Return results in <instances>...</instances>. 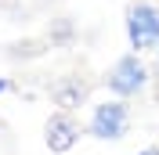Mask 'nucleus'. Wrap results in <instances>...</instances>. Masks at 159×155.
<instances>
[{"instance_id":"9d476101","label":"nucleus","mask_w":159,"mask_h":155,"mask_svg":"<svg viewBox=\"0 0 159 155\" xmlns=\"http://www.w3.org/2000/svg\"><path fill=\"white\" fill-rule=\"evenodd\" d=\"M156 69H159V51H156Z\"/></svg>"},{"instance_id":"423d86ee","label":"nucleus","mask_w":159,"mask_h":155,"mask_svg":"<svg viewBox=\"0 0 159 155\" xmlns=\"http://www.w3.org/2000/svg\"><path fill=\"white\" fill-rule=\"evenodd\" d=\"M72 40H76V22L69 18V15H54L47 25V43H54V47H69Z\"/></svg>"},{"instance_id":"39448f33","label":"nucleus","mask_w":159,"mask_h":155,"mask_svg":"<svg viewBox=\"0 0 159 155\" xmlns=\"http://www.w3.org/2000/svg\"><path fill=\"white\" fill-rule=\"evenodd\" d=\"M90 87H87V79H80V76H61L51 83V101L58 108H65V112H76L83 101H87Z\"/></svg>"},{"instance_id":"1a4fd4ad","label":"nucleus","mask_w":159,"mask_h":155,"mask_svg":"<svg viewBox=\"0 0 159 155\" xmlns=\"http://www.w3.org/2000/svg\"><path fill=\"white\" fill-rule=\"evenodd\" d=\"M138 155H159V148H145V152H138Z\"/></svg>"},{"instance_id":"f03ea898","label":"nucleus","mask_w":159,"mask_h":155,"mask_svg":"<svg viewBox=\"0 0 159 155\" xmlns=\"http://www.w3.org/2000/svg\"><path fill=\"white\" fill-rule=\"evenodd\" d=\"M127 40L138 51H159V4L134 0L127 7Z\"/></svg>"},{"instance_id":"6e6552de","label":"nucleus","mask_w":159,"mask_h":155,"mask_svg":"<svg viewBox=\"0 0 159 155\" xmlns=\"http://www.w3.org/2000/svg\"><path fill=\"white\" fill-rule=\"evenodd\" d=\"M7 90H11V79H4V76H0V97L7 94Z\"/></svg>"},{"instance_id":"7ed1b4c3","label":"nucleus","mask_w":159,"mask_h":155,"mask_svg":"<svg viewBox=\"0 0 159 155\" xmlns=\"http://www.w3.org/2000/svg\"><path fill=\"white\" fill-rule=\"evenodd\" d=\"M130 130V108L127 101H101L94 112H90V123H87V134L98 137V141H123Z\"/></svg>"},{"instance_id":"20e7f679","label":"nucleus","mask_w":159,"mask_h":155,"mask_svg":"<svg viewBox=\"0 0 159 155\" xmlns=\"http://www.w3.org/2000/svg\"><path fill=\"white\" fill-rule=\"evenodd\" d=\"M83 134H87V130H83V126L72 119V112H65V108H58V112L47 116V123H43V144L51 148V155L72 152Z\"/></svg>"},{"instance_id":"f257e3e1","label":"nucleus","mask_w":159,"mask_h":155,"mask_svg":"<svg viewBox=\"0 0 159 155\" xmlns=\"http://www.w3.org/2000/svg\"><path fill=\"white\" fill-rule=\"evenodd\" d=\"M148 65L138 58V51L134 54H123V58L112 61V69L105 72V87L112 90V97H123V101H130V97H138L141 90L148 87Z\"/></svg>"},{"instance_id":"0eeeda50","label":"nucleus","mask_w":159,"mask_h":155,"mask_svg":"<svg viewBox=\"0 0 159 155\" xmlns=\"http://www.w3.org/2000/svg\"><path fill=\"white\" fill-rule=\"evenodd\" d=\"M43 47H47V40H43V43H40V40H18V43H11V47H7V58L25 61V58H36V54H43Z\"/></svg>"}]
</instances>
